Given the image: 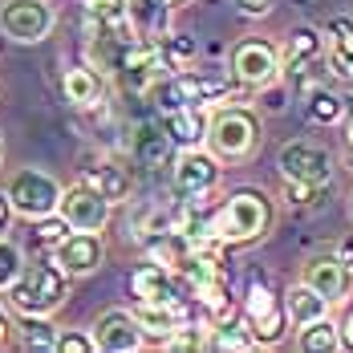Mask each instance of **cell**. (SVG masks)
Listing matches in <instances>:
<instances>
[{
	"label": "cell",
	"mask_w": 353,
	"mask_h": 353,
	"mask_svg": "<svg viewBox=\"0 0 353 353\" xmlns=\"http://www.w3.org/2000/svg\"><path fill=\"white\" fill-rule=\"evenodd\" d=\"M272 223H276V203L260 187H236L219 208H212V236L228 248L264 240Z\"/></svg>",
	"instance_id": "obj_1"
},
{
	"label": "cell",
	"mask_w": 353,
	"mask_h": 353,
	"mask_svg": "<svg viewBox=\"0 0 353 353\" xmlns=\"http://www.w3.org/2000/svg\"><path fill=\"white\" fill-rule=\"evenodd\" d=\"M203 146L212 150L219 163H248L264 146V122L252 106L223 102L208 110V139Z\"/></svg>",
	"instance_id": "obj_2"
},
{
	"label": "cell",
	"mask_w": 353,
	"mask_h": 353,
	"mask_svg": "<svg viewBox=\"0 0 353 353\" xmlns=\"http://www.w3.org/2000/svg\"><path fill=\"white\" fill-rule=\"evenodd\" d=\"M0 296H8L12 313H29V317H53L65 301H70V276L45 256L21 268V276L8 284Z\"/></svg>",
	"instance_id": "obj_3"
},
{
	"label": "cell",
	"mask_w": 353,
	"mask_h": 353,
	"mask_svg": "<svg viewBox=\"0 0 353 353\" xmlns=\"http://www.w3.org/2000/svg\"><path fill=\"white\" fill-rule=\"evenodd\" d=\"M244 313L248 329L256 337V345H281L284 333H288V313H284V296L272 288V281L264 272H252L244 288Z\"/></svg>",
	"instance_id": "obj_4"
},
{
	"label": "cell",
	"mask_w": 353,
	"mask_h": 353,
	"mask_svg": "<svg viewBox=\"0 0 353 353\" xmlns=\"http://www.w3.org/2000/svg\"><path fill=\"white\" fill-rule=\"evenodd\" d=\"M4 195H8V203H12V212L17 215H25V219H41V215L57 212V203H61V183L49 175V171L21 167L17 175L8 179Z\"/></svg>",
	"instance_id": "obj_5"
},
{
	"label": "cell",
	"mask_w": 353,
	"mask_h": 353,
	"mask_svg": "<svg viewBox=\"0 0 353 353\" xmlns=\"http://www.w3.org/2000/svg\"><path fill=\"white\" fill-rule=\"evenodd\" d=\"M228 65H232V77L244 90L276 85V77H281V45H272L268 37H244L232 49V61Z\"/></svg>",
	"instance_id": "obj_6"
},
{
	"label": "cell",
	"mask_w": 353,
	"mask_h": 353,
	"mask_svg": "<svg viewBox=\"0 0 353 353\" xmlns=\"http://www.w3.org/2000/svg\"><path fill=\"white\" fill-rule=\"evenodd\" d=\"M57 25V8L49 0H0V33L17 45H41Z\"/></svg>",
	"instance_id": "obj_7"
},
{
	"label": "cell",
	"mask_w": 353,
	"mask_h": 353,
	"mask_svg": "<svg viewBox=\"0 0 353 353\" xmlns=\"http://www.w3.org/2000/svg\"><path fill=\"white\" fill-rule=\"evenodd\" d=\"M325 57V33L313 29V25H296L292 33L284 37L281 49V73L292 77V90L296 94H309L317 81H313V70L321 65Z\"/></svg>",
	"instance_id": "obj_8"
},
{
	"label": "cell",
	"mask_w": 353,
	"mask_h": 353,
	"mask_svg": "<svg viewBox=\"0 0 353 353\" xmlns=\"http://www.w3.org/2000/svg\"><path fill=\"white\" fill-rule=\"evenodd\" d=\"M223 175V163L215 159L212 150L203 146H191V150H179L171 159V191L179 199H199V195H212L219 187Z\"/></svg>",
	"instance_id": "obj_9"
},
{
	"label": "cell",
	"mask_w": 353,
	"mask_h": 353,
	"mask_svg": "<svg viewBox=\"0 0 353 353\" xmlns=\"http://www.w3.org/2000/svg\"><path fill=\"white\" fill-rule=\"evenodd\" d=\"M276 171L284 183H313V187H329L333 183V154L317 146V142H284L276 154Z\"/></svg>",
	"instance_id": "obj_10"
},
{
	"label": "cell",
	"mask_w": 353,
	"mask_h": 353,
	"mask_svg": "<svg viewBox=\"0 0 353 353\" xmlns=\"http://www.w3.org/2000/svg\"><path fill=\"white\" fill-rule=\"evenodd\" d=\"M49 260L70 276H94L102 264H106V240H102V232H70V236H61L57 244L49 248Z\"/></svg>",
	"instance_id": "obj_11"
},
{
	"label": "cell",
	"mask_w": 353,
	"mask_h": 353,
	"mask_svg": "<svg viewBox=\"0 0 353 353\" xmlns=\"http://www.w3.org/2000/svg\"><path fill=\"white\" fill-rule=\"evenodd\" d=\"M110 199H102L90 183H73V187H61V203H57V215L70 223V232H102L110 223Z\"/></svg>",
	"instance_id": "obj_12"
},
{
	"label": "cell",
	"mask_w": 353,
	"mask_h": 353,
	"mask_svg": "<svg viewBox=\"0 0 353 353\" xmlns=\"http://www.w3.org/2000/svg\"><path fill=\"white\" fill-rule=\"evenodd\" d=\"M175 85H179V94H183V102L199 106V110L223 106V102H240V90H244L228 73H203V70H179Z\"/></svg>",
	"instance_id": "obj_13"
},
{
	"label": "cell",
	"mask_w": 353,
	"mask_h": 353,
	"mask_svg": "<svg viewBox=\"0 0 353 353\" xmlns=\"http://www.w3.org/2000/svg\"><path fill=\"white\" fill-rule=\"evenodd\" d=\"M301 284H309L313 292H321L329 305H341L350 296L353 272L337 260V252H321V256H309L301 264Z\"/></svg>",
	"instance_id": "obj_14"
},
{
	"label": "cell",
	"mask_w": 353,
	"mask_h": 353,
	"mask_svg": "<svg viewBox=\"0 0 353 353\" xmlns=\"http://www.w3.org/2000/svg\"><path fill=\"white\" fill-rule=\"evenodd\" d=\"M90 337H94V350L102 353H134L146 345V337H142L139 321L130 309H110L102 317L94 321V329H90Z\"/></svg>",
	"instance_id": "obj_15"
},
{
	"label": "cell",
	"mask_w": 353,
	"mask_h": 353,
	"mask_svg": "<svg viewBox=\"0 0 353 353\" xmlns=\"http://www.w3.org/2000/svg\"><path fill=\"white\" fill-rule=\"evenodd\" d=\"M130 296L139 305H175L179 296H187L179 288V276L171 268L154 264V260H142L139 268L130 272Z\"/></svg>",
	"instance_id": "obj_16"
},
{
	"label": "cell",
	"mask_w": 353,
	"mask_h": 353,
	"mask_svg": "<svg viewBox=\"0 0 353 353\" xmlns=\"http://www.w3.org/2000/svg\"><path fill=\"white\" fill-rule=\"evenodd\" d=\"M61 94L77 110H98L106 102V73L98 65H73L61 73Z\"/></svg>",
	"instance_id": "obj_17"
},
{
	"label": "cell",
	"mask_w": 353,
	"mask_h": 353,
	"mask_svg": "<svg viewBox=\"0 0 353 353\" xmlns=\"http://www.w3.org/2000/svg\"><path fill=\"white\" fill-rule=\"evenodd\" d=\"M130 150H134L139 167H150V171H163V167H171V159H175V142L163 130V122H142V126H134Z\"/></svg>",
	"instance_id": "obj_18"
},
{
	"label": "cell",
	"mask_w": 353,
	"mask_h": 353,
	"mask_svg": "<svg viewBox=\"0 0 353 353\" xmlns=\"http://www.w3.org/2000/svg\"><path fill=\"white\" fill-rule=\"evenodd\" d=\"M163 130L171 134L175 150L203 146V139H208V110H199V106L171 110V114H163Z\"/></svg>",
	"instance_id": "obj_19"
},
{
	"label": "cell",
	"mask_w": 353,
	"mask_h": 353,
	"mask_svg": "<svg viewBox=\"0 0 353 353\" xmlns=\"http://www.w3.org/2000/svg\"><path fill=\"white\" fill-rule=\"evenodd\" d=\"M81 183H90L102 199H110V203H122L130 191H134V179H130V171L118 163V159H102V163H94L85 175H81Z\"/></svg>",
	"instance_id": "obj_20"
},
{
	"label": "cell",
	"mask_w": 353,
	"mask_h": 353,
	"mask_svg": "<svg viewBox=\"0 0 353 353\" xmlns=\"http://www.w3.org/2000/svg\"><path fill=\"white\" fill-rule=\"evenodd\" d=\"M329 309H333V305L301 281L284 292V313H288V325H292V329H301V325H309V321H317V317H329Z\"/></svg>",
	"instance_id": "obj_21"
},
{
	"label": "cell",
	"mask_w": 353,
	"mask_h": 353,
	"mask_svg": "<svg viewBox=\"0 0 353 353\" xmlns=\"http://www.w3.org/2000/svg\"><path fill=\"white\" fill-rule=\"evenodd\" d=\"M81 21H85L90 33L94 29H134V21L126 12V0H81Z\"/></svg>",
	"instance_id": "obj_22"
},
{
	"label": "cell",
	"mask_w": 353,
	"mask_h": 353,
	"mask_svg": "<svg viewBox=\"0 0 353 353\" xmlns=\"http://www.w3.org/2000/svg\"><path fill=\"white\" fill-rule=\"evenodd\" d=\"M296 350L301 353H337V350H345V345H341L337 321L317 317V321H309V325H301V329H296Z\"/></svg>",
	"instance_id": "obj_23"
},
{
	"label": "cell",
	"mask_w": 353,
	"mask_h": 353,
	"mask_svg": "<svg viewBox=\"0 0 353 353\" xmlns=\"http://www.w3.org/2000/svg\"><path fill=\"white\" fill-rule=\"evenodd\" d=\"M341 114H345V98H341V94H333V90H325V85H313V90L305 94V118H309L313 126H337Z\"/></svg>",
	"instance_id": "obj_24"
},
{
	"label": "cell",
	"mask_w": 353,
	"mask_h": 353,
	"mask_svg": "<svg viewBox=\"0 0 353 353\" xmlns=\"http://www.w3.org/2000/svg\"><path fill=\"white\" fill-rule=\"evenodd\" d=\"M126 12H130L139 37H163L167 33V12H171L167 0H126Z\"/></svg>",
	"instance_id": "obj_25"
},
{
	"label": "cell",
	"mask_w": 353,
	"mask_h": 353,
	"mask_svg": "<svg viewBox=\"0 0 353 353\" xmlns=\"http://www.w3.org/2000/svg\"><path fill=\"white\" fill-rule=\"evenodd\" d=\"M159 41V53H163V61H167V70L179 73V70H191L195 65V57H199V45H195V37H187V33H167L163 37H154Z\"/></svg>",
	"instance_id": "obj_26"
},
{
	"label": "cell",
	"mask_w": 353,
	"mask_h": 353,
	"mask_svg": "<svg viewBox=\"0 0 353 353\" xmlns=\"http://www.w3.org/2000/svg\"><path fill=\"white\" fill-rule=\"evenodd\" d=\"M17 337H21V345L25 350H49L53 353V345H57V329L49 325V317H29V313H17Z\"/></svg>",
	"instance_id": "obj_27"
},
{
	"label": "cell",
	"mask_w": 353,
	"mask_h": 353,
	"mask_svg": "<svg viewBox=\"0 0 353 353\" xmlns=\"http://www.w3.org/2000/svg\"><path fill=\"white\" fill-rule=\"evenodd\" d=\"M21 268H25V252H21V244H12V240L0 236V292L21 276Z\"/></svg>",
	"instance_id": "obj_28"
},
{
	"label": "cell",
	"mask_w": 353,
	"mask_h": 353,
	"mask_svg": "<svg viewBox=\"0 0 353 353\" xmlns=\"http://www.w3.org/2000/svg\"><path fill=\"white\" fill-rule=\"evenodd\" d=\"M33 236H37V244L53 248L61 236H70V223H65L57 212H49V215H41V219H33Z\"/></svg>",
	"instance_id": "obj_29"
},
{
	"label": "cell",
	"mask_w": 353,
	"mask_h": 353,
	"mask_svg": "<svg viewBox=\"0 0 353 353\" xmlns=\"http://www.w3.org/2000/svg\"><path fill=\"white\" fill-rule=\"evenodd\" d=\"M325 191H329V187H313V183H284V199H288L292 208H317L321 199H325Z\"/></svg>",
	"instance_id": "obj_30"
},
{
	"label": "cell",
	"mask_w": 353,
	"mask_h": 353,
	"mask_svg": "<svg viewBox=\"0 0 353 353\" xmlns=\"http://www.w3.org/2000/svg\"><path fill=\"white\" fill-rule=\"evenodd\" d=\"M325 65L333 77L350 81L353 85V49H341V45H325Z\"/></svg>",
	"instance_id": "obj_31"
},
{
	"label": "cell",
	"mask_w": 353,
	"mask_h": 353,
	"mask_svg": "<svg viewBox=\"0 0 353 353\" xmlns=\"http://www.w3.org/2000/svg\"><path fill=\"white\" fill-rule=\"evenodd\" d=\"M325 33V45H341V49H353V17H329V25L321 29Z\"/></svg>",
	"instance_id": "obj_32"
},
{
	"label": "cell",
	"mask_w": 353,
	"mask_h": 353,
	"mask_svg": "<svg viewBox=\"0 0 353 353\" xmlns=\"http://www.w3.org/2000/svg\"><path fill=\"white\" fill-rule=\"evenodd\" d=\"M53 353H94V337H90V333H81V329H61Z\"/></svg>",
	"instance_id": "obj_33"
},
{
	"label": "cell",
	"mask_w": 353,
	"mask_h": 353,
	"mask_svg": "<svg viewBox=\"0 0 353 353\" xmlns=\"http://www.w3.org/2000/svg\"><path fill=\"white\" fill-rule=\"evenodd\" d=\"M232 4H236V12L248 17V21H264L276 8V0H232Z\"/></svg>",
	"instance_id": "obj_34"
},
{
	"label": "cell",
	"mask_w": 353,
	"mask_h": 353,
	"mask_svg": "<svg viewBox=\"0 0 353 353\" xmlns=\"http://www.w3.org/2000/svg\"><path fill=\"white\" fill-rule=\"evenodd\" d=\"M12 337H17L12 317H8V313H4V305H0V350H4V345H12Z\"/></svg>",
	"instance_id": "obj_35"
},
{
	"label": "cell",
	"mask_w": 353,
	"mask_h": 353,
	"mask_svg": "<svg viewBox=\"0 0 353 353\" xmlns=\"http://www.w3.org/2000/svg\"><path fill=\"white\" fill-rule=\"evenodd\" d=\"M337 329H341V345H350V350H353V305L345 309V317H341Z\"/></svg>",
	"instance_id": "obj_36"
},
{
	"label": "cell",
	"mask_w": 353,
	"mask_h": 353,
	"mask_svg": "<svg viewBox=\"0 0 353 353\" xmlns=\"http://www.w3.org/2000/svg\"><path fill=\"white\" fill-rule=\"evenodd\" d=\"M12 203H8V195H4V191H0V236H4V232H8V223H12Z\"/></svg>",
	"instance_id": "obj_37"
},
{
	"label": "cell",
	"mask_w": 353,
	"mask_h": 353,
	"mask_svg": "<svg viewBox=\"0 0 353 353\" xmlns=\"http://www.w3.org/2000/svg\"><path fill=\"white\" fill-rule=\"evenodd\" d=\"M341 130H345V142H353V98H345V114H341Z\"/></svg>",
	"instance_id": "obj_38"
},
{
	"label": "cell",
	"mask_w": 353,
	"mask_h": 353,
	"mask_svg": "<svg viewBox=\"0 0 353 353\" xmlns=\"http://www.w3.org/2000/svg\"><path fill=\"white\" fill-rule=\"evenodd\" d=\"M337 260H341V264L353 272V236H350V240H341V248H337Z\"/></svg>",
	"instance_id": "obj_39"
},
{
	"label": "cell",
	"mask_w": 353,
	"mask_h": 353,
	"mask_svg": "<svg viewBox=\"0 0 353 353\" xmlns=\"http://www.w3.org/2000/svg\"><path fill=\"white\" fill-rule=\"evenodd\" d=\"M345 167L353 171V142H345Z\"/></svg>",
	"instance_id": "obj_40"
},
{
	"label": "cell",
	"mask_w": 353,
	"mask_h": 353,
	"mask_svg": "<svg viewBox=\"0 0 353 353\" xmlns=\"http://www.w3.org/2000/svg\"><path fill=\"white\" fill-rule=\"evenodd\" d=\"M167 4H171V8H179V4H191V0H167Z\"/></svg>",
	"instance_id": "obj_41"
},
{
	"label": "cell",
	"mask_w": 353,
	"mask_h": 353,
	"mask_svg": "<svg viewBox=\"0 0 353 353\" xmlns=\"http://www.w3.org/2000/svg\"><path fill=\"white\" fill-rule=\"evenodd\" d=\"M0 163H4V134H0Z\"/></svg>",
	"instance_id": "obj_42"
},
{
	"label": "cell",
	"mask_w": 353,
	"mask_h": 353,
	"mask_svg": "<svg viewBox=\"0 0 353 353\" xmlns=\"http://www.w3.org/2000/svg\"><path fill=\"white\" fill-rule=\"evenodd\" d=\"M350 215H353V199H350Z\"/></svg>",
	"instance_id": "obj_43"
}]
</instances>
